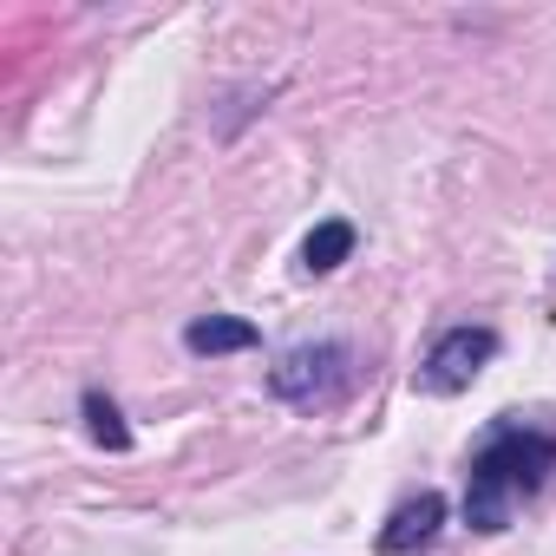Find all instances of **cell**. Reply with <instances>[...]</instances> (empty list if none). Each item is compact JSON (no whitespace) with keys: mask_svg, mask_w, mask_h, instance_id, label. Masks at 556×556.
Here are the masks:
<instances>
[{"mask_svg":"<svg viewBox=\"0 0 556 556\" xmlns=\"http://www.w3.org/2000/svg\"><path fill=\"white\" fill-rule=\"evenodd\" d=\"M491 354H497V334L491 328H452V334L432 341V354L419 367V387L426 393H465L491 367Z\"/></svg>","mask_w":556,"mask_h":556,"instance_id":"cell-2","label":"cell"},{"mask_svg":"<svg viewBox=\"0 0 556 556\" xmlns=\"http://www.w3.org/2000/svg\"><path fill=\"white\" fill-rule=\"evenodd\" d=\"M439 523H445V497H439V491H419V497H406V504L387 517L380 549H387V556H406V549H419Z\"/></svg>","mask_w":556,"mask_h":556,"instance_id":"cell-4","label":"cell"},{"mask_svg":"<svg viewBox=\"0 0 556 556\" xmlns=\"http://www.w3.org/2000/svg\"><path fill=\"white\" fill-rule=\"evenodd\" d=\"M348 348L341 341H321V348H289L282 361H275V374H268V387L282 393V400H295V406H308V400H328L341 380H348Z\"/></svg>","mask_w":556,"mask_h":556,"instance_id":"cell-3","label":"cell"},{"mask_svg":"<svg viewBox=\"0 0 556 556\" xmlns=\"http://www.w3.org/2000/svg\"><path fill=\"white\" fill-rule=\"evenodd\" d=\"M184 341H190V354H242V348H255V328L236 315H210V321H190Z\"/></svg>","mask_w":556,"mask_h":556,"instance_id":"cell-5","label":"cell"},{"mask_svg":"<svg viewBox=\"0 0 556 556\" xmlns=\"http://www.w3.org/2000/svg\"><path fill=\"white\" fill-rule=\"evenodd\" d=\"M86 419H92V439H99L105 452H125V445H131V432H125V419H118V406H112L105 393H86Z\"/></svg>","mask_w":556,"mask_h":556,"instance_id":"cell-7","label":"cell"},{"mask_svg":"<svg viewBox=\"0 0 556 556\" xmlns=\"http://www.w3.org/2000/svg\"><path fill=\"white\" fill-rule=\"evenodd\" d=\"M348 255H354V223H341V216H334V223H315V229H308V242H302V262H308L315 275L341 268Z\"/></svg>","mask_w":556,"mask_h":556,"instance_id":"cell-6","label":"cell"},{"mask_svg":"<svg viewBox=\"0 0 556 556\" xmlns=\"http://www.w3.org/2000/svg\"><path fill=\"white\" fill-rule=\"evenodd\" d=\"M549 458H556V445H549L543 432L504 426L497 439H484V452L471 458V484H465V517H471V530H504V523H510V504L543 484Z\"/></svg>","mask_w":556,"mask_h":556,"instance_id":"cell-1","label":"cell"}]
</instances>
